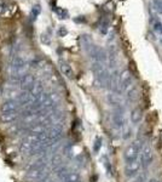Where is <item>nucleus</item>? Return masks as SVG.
Segmentation results:
<instances>
[{
  "label": "nucleus",
  "instance_id": "obj_1",
  "mask_svg": "<svg viewBox=\"0 0 162 182\" xmlns=\"http://www.w3.org/2000/svg\"><path fill=\"white\" fill-rule=\"evenodd\" d=\"M11 79L15 81H21V79L28 74V62L24 57L15 56L11 63Z\"/></svg>",
  "mask_w": 162,
  "mask_h": 182
},
{
  "label": "nucleus",
  "instance_id": "obj_2",
  "mask_svg": "<svg viewBox=\"0 0 162 182\" xmlns=\"http://www.w3.org/2000/svg\"><path fill=\"white\" fill-rule=\"evenodd\" d=\"M144 141L142 139H137L133 143H131L123 152V159L126 163H131L134 162L138 159L139 154H141V151L142 148L144 147Z\"/></svg>",
  "mask_w": 162,
  "mask_h": 182
},
{
  "label": "nucleus",
  "instance_id": "obj_3",
  "mask_svg": "<svg viewBox=\"0 0 162 182\" xmlns=\"http://www.w3.org/2000/svg\"><path fill=\"white\" fill-rule=\"evenodd\" d=\"M141 162H142V166L144 169H146L148 166H150L152 162H154V152L152 148L149 144H144V147L141 151Z\"/></svg>",
  "mask_w": 162,
  "mask_h": 182
},
{
  "label": "nucleus",
  "instance_id": "obj_4",
  "mask_svg": "<svg viewBox=\"0 0 162 182\" xmlns=\"http://www.w3.org/2000/svg\"><path fill=\"white\" fill-rule=\"evenodd\" d=\"M141 168H142L141 159H137V160L131 163H126V165H125V175L128 179H132V177H134V176H137L139 174Z\"/></svg>",
  "mask_w": 162,
  "mask_h": 182
},
{
  "label": "nucleus",
  "instance_id": "obj_5",
  "mask_svg": "<svg viewBox=\"0 0 162 182\" xmlns=\"http://www.w3.org/2000/svg\"><path fill=\"white\" fill-rule=\"evenodd\" d=\"M111 120L115 127L118 129H123L126 125L125 117H123V108L122 107H116L111 114Z\"/></svg>",
  "mask_w": 162,
  "mask_h": 182
},
{
  "label": "nucleus",
  "instance_id": "obj_6",
  "mask_svg": "<svg viewBox=\"0 0 162 182\" xmlns=\"http://www.w3.org/2000/svg\"><path fill=\"white\" fill-rule=\"evenodd\" d=\"M120 72L118 69H114L110 73V83H109V90H111L113 92L120 94L121 95V87H120Z\"/></svg>",
  "mask_w": 162,
  "mask_h": 182
},
{
  "label": "nucleus",
  "instance_id": "obj_7",
  "mask_svg": "<svg viewBox=\"0 0 162 182\" xmlns=\"http://www.w3.org/2000/svg\"><path fill=\"white\" fill-rule=\"evenodd\" d=\"M118 62H119V50L115 45H110L109 46V51H108V64L110 69H116L118 67Z\"/></svg>",
  "mask_w": 162,
  "mask_h": 182
},
{
  "label": "nucleus",
  "instance_id": "obj_8",
  "mask_svg": "<svg viewBox=\"0 0 162 182\" xmlns=\"http://www.w3.org/2000/svg\"><path fill=\"white\" fill-rule=\"evenodd\" d=\"M132 86V73L129 72V69H123L120 74V87H121V92L127 91L129 87Z\"/></svg>",
  "mask_w": 162,
  "mask_h": 182
},
{
  "label": "nucleus",
  "instance_id": "obj_9",
  "mask_svg": "<svg viewBox=\"0 0 162 182\" xmlns=\"http://www.w3.org/2000/svg\"><path fill=\"white\" fill-rule=\"evenodd\" d=\"M47 176L46 174V169H33L29 170L28 174L25 175V180L28 181H41L42 179H45Z\"/></svg>",
  "mask_w": 162,
  "mask_h": 182
},
{
  "label": "nucleus",
  "instance_id": "obj_10",
  "mask_svg": "<svg viewBox=\"0 0 162 182\" xmlns=\"http://www.w3.org/2000/svg\"><path fill=\"white\" fill-rule=\"evenodd\" d=\"M20 102L17 100H7L2 103L1 106V112L2 113H12V112H18L20 109Z\"/></svg>",
  "mask_w": 162,
  "mask_h": 182
},
{
  "label": "nucleus",
  "instance_id": "obj_11",
  "mask_svg": "<svg viewBox=\"0 0 162 182\" xmlns=\"http://www.w3.org/2000/svg\"><path fill=\"white\" fill-rule=\"evenodd\" d=\"M48 140L52 142H58L60 139L62 137V134H63V127H62L60 124H55V126H52L48 131Z\"/></svg>",
  "mask_w": 162,
  "mask_h": 182
},
{
  "label": "nucleus",
  "instance_id": "obj_12",
  "mask_svg": "<svg viewBox=\"0 0 162 182\" xmlns=\"http://www.w3.org/2000/svg\"><path fill=\"white\" fill-rule=\"evenodd\" d=\"M35 77L34 75H32V74H25L20 81V85L21 87L23 89V91H30L32 90V87L34 86V84H35Z\"/></svg>",
  "mask_w": 162,
  "mask_h": 182
},
{
  "label": "nucleus",
  "instance_id": "obj_13",
  "mask_svg": "<svg viewBox=\"0 0 162 182\" xmlns=\"http://www.w3.org/2000/svg\"><path fill=\"white\" fill-rule=\"evenodd\" d=\"M58 67H60V71L63 75H65L68 79H73L74 78V71L71 68V66L65 62L64 60H60L58 61Z\"/></svg>",
  "mask_w": 162,
  "mask_h": 182
},
{
  "label": "nucleus",
  "instance_id": "obj_14",
  "mask_svg": "<svg viewBox=\"0 0 162 182\" xmlns=\"http://www.w3.org/2000/svg\"><path fill=\"white\" fill-rule=\"evenodd\" d=\"M80 44H81V47L83 49V51L88 55V52L92 50V47L94 46V44H93V40H92V38H91V35H88V34H82L80 37Z\"/></svg>",
  "mask_w": 162,
  "mask_h": 182
},
{
  "label": "nucleus",
  "instance_id": "obj_15",
  "mask_svg": "<svg viewBox=\"0 0 162 182\" xmlns=\"http://www.w3.org/2000/svg\"><path fill=\"white\" fill-rule=\"evenodd\" d=\"M139 96H141V91H139V87H138L137 85H132V86L127 90L126 99H127L128 102H132V103H133V102L138 101Z\"/></svg>",
  "mask_w": 162,
  "mask_h": 182
},
{
  "label": "nucleus",
  "instance_id": "obj_16",
  "mask_svg": "<svg viewBox=\"0 0 162 182\" xmlns=\"http://www.w3.org/2000/svg\"><path fill=\"white\" fill-rule=\"evenodd\" d=\"M106 100L109 102V104H111L114 108L116 107H122V96L120 94H116V92H110L106 97Z\"/></svg>",
  "mask_w": 162,
  "mask_h": 182
},
{
  "label": "nucleus",
  "instance_id": "obj_17",
  "mask_svg": "<svg viewBox=\"0 0 162 182\" xmlns=\"http://www.w3.org/2000/svg\"><path fill=\"white\" fill-rule=\"evenodd\" d=\"M129 118H131V123L133 125H138L143 119V109L141 107H136L134 109H132Z\"/></svg>",
  "mask_w": 162,
  "mask_h": 182
},
{
  "label": "nucleus",
  "instance_id": "obj_18",
  "mask_svg": "<svg viewBox=\"0 0 162 182\" xmlns=\"http://www.w3.org/2000/svg\"><path fill=\"white\" fill-rule=\"evenodd\" d=\"M29 92H30L34 97L40 96L41 94H44V84H42L40 80H37L35 84H34V86L32 87V90H30Z\"/></svg>",
  "mask_w": 162,
  "mask_h": 182
},
{
  "label": "nucleus",
  "instance_id": "obj_19",
  "mask_svg": "<svg viewBox=\"0 0 162 182\" xmlns=\"http://www.w3.org/2000/svg\"><path fill=\"white\" fill-rule=\"evenodd\" d=\"M18 118V112H12V113H2L1 115V121L5 124H10L14 123Z\"/></svg>",
  "mask_w": 162,
  "mask_h": 182
},
{
  "label": "nucleus",
  "instance_id": "obj_20",
  "mask_svg": "<svg viewBox=\"0 0 162 182\" xmlns=\"http://www.w3.org/2000/svg\"><path fill=\"white\" fill-rule=\"evenodd\" d=\"M80 174H78V172H69L65 176V179L63 180V182H80Z\"/></svg>",
  "mask_w": 162,
  "mask_h": 182
},
{
  "label": "nucleus",
  "instance_id": "obj_21",
  "mask_svg": "<svg viewBox=\"0 0 162 182\" xmlns=\"http://www.w3.org/2000/svg\"><path fill=\"white\" fill-rule=\"evenodd\" d=\"M50 164H51V166H52L53 169H58L60 166H62V157L60 154L52 156V158H51V160H50Z\"/></svg>",
  "mask_w": 162,
  "mask_h": 182
},
{
  "label": "nucleus",
  "instance_id": "obj_22",
  "mask_svg": "<svg viewBox=\"0 0 162 182\" xmlns=\"http://www.w3.org/2000/svg\"><path fill=\"white\" fill-rule=\"evenodd\" d=\"M69 174V171H68V169L65 168V166H60L58 169H56V175H57V177L60 179V180H64L65 179V176Z\"/></svg>",
  "mask_w": 162,
  "mask_h": 182
},
{
  "label": "nucleus",
  "instance_id": "obj_23",
  "mask_svg": "<svg viewBox=\"0 0 162 182\" xmlns=\"http://www.w3.org/2000/svg\"><path fill=\"white\" fill-rule=\"evenodd\" d=\"M108 29H109V21L103 20L101 22V26H99V33L102 35H105L108 33Z\"/></svg>",
  "mask_w": 162,
  "mask_h": 182
},
{
  "label": "nucleus",
  "instance_id": "obj_24",
  "mask_svg": "<svg viewBox=\"0 0 162 182\" xmlns=\"http://www.w3.org/2000/svg\"><path fill=\"white\" fill-rule=\"evenodd\" d=\"M102 162H103V164H104V166H105V169H106L108 174H109V175H111V174H113V169H111V164H110L109 158H108L106 156H103V157H102Z\"/></svg>",
  "mask_w": 162,
  "mask_h": 182
},
{
  "label": "nucleus",
  "instance_id": "obj_25",
  "mask_svg": "<svg viewBox=\"0 0 162 182\" xmlns=\"http://www.w3.org/2000/svg\"><path fill=\"white\" fill-rule=\"evenodd\" d=\"M41 12V6L39 4H37V5H34L33 6V9H32V20L35 21L37 20V17L40 15Z\"/></svg>",
  "mask_w": 162,
  "mask_h": 182
},
{
  "label": "nucleus",
  "instance_id": "obj_26",
  "mask_svg": "<svg viewBox=\"0 0 162 182\" xmlns=\"http://www.w3.org/2000/svg\"><path fill=\"white\" fill-rule=\"evenodd\" d=\"M154 32L157 34V35H162V23L160 21H156L154 23Z\"/></svg>",
  "mask_w": 162,
  "mask_h": 182
},
{
  "label": "nucleus",
  "instance_id": "obj_27",
  "mask_svg": "<svg viewBox=\"0 0 162 182\" xmlns=\"http://www.w3.org/2000/svg\"><path fill=\"white\" fill-rule=\"evenodd\" d=\"M152 5L159 14H162V0H152Z\"/></svg>",
  "mask_w": 162,
  "mask_h": 182
},
{
  "label": "nucleus",
  "instance_id": "obj_28",
  "mask_svg": "<svg viewBox=\"0 0 162 182\" xmlns=\"http://www.w3.org/2000/svg\"><path fill=\"white\" fill-rule=\"evenodd\" d=\"M40 40H41V42L45 44V45H50V44H51V37H48V34L44 33V34L40 35Z\"/></svg>",
  "mask_w": 162,
  "mask_h": 182
},
{
  "label": "nucleus",
  "instance_id": "obj_29",
  "mask_svg": "<svg viewBox=\"0 0 162 182\" xmlns=\"http://www.w3.org/2000/svg\"><path fill=\"white\" fill-rule=\"evenodd\" d=\"M101 147H102V139L101 137H97L96 141H94V144H93V151L97 153V152H99Z\"/></svg>",
  "mask_w": 162,
  "mask_h": 182
},
{
  "label": "nucleus",
  "instance_id": "obj_30",
  "mask_svg": "<svg viewBox=\"0 0 162 182\" xmlns=\"http://www.w3.org/2000/svg\"><path fill=\"white\" fill-rule=\"evenodd\" d=\"M56 14L60 16V18H67L68 17V11L63 9H56Z\"/></svg>",
  "mask_w": 162,
  "mask_h": 182
},
{
  "label": "nucleus",
  "instance_id": "obj_31",
  "mask_svg": "<svg viewBox=\"0 0 162 182\" xmlns=\"http://www.w3.org/2000/svg\"><path fill=\"white\" fill-rule=\"evenodd\" d=\"M129 136H131V129L125 126V130H123V132H122V137H123L125 140H127V139H129Z\"/></svg>",
  "mask_w": 162,
  "mask_h": 182
},
{
  "label": "nucleus",
  "instance_id": "obj_32",
  "mask_svg": "<svg viewBox=\"0 0 162 182\" xmlns=\"http://www.w3.org/2000/svg\"><path fill=\"white\" fill-rule=\"evenodd\" d=\"M67 33H68V30L65 29V27H61L58 30V37H64V35H67Z\"/></svg>",
  "mask_w": 162,
  "mask_h": 182
},
{
  "label": "nucleus",
  "instance_id": "obj_33",
  "mask_svg": "<svg viewBox=\"0 0 162 182\" xmlns=\"http://www.w3.org/2000/svg\"><path fill=\"white\" fill-rule=\"evenodd\" d=\"M5 10H6V4H5V1H4V0H0V15H1V14H4V12H5Z\"/></svg>",
  "mask_w": 162,
  "mask_h": 182
},
{
  "label": "nucleus",
  "instance_id": "obj_34",
  "mask_svg": "<svg viewBox=\"0 0 162 182\" xmlns=\"http://www.w3.org/2000/svg\"><path fill=\"white\" fill-rule=\"evenodd\" d=\"M74 22H76V23H86V18L83 16H78V17L74 18Z\"/></svg>",
  "mask_w": 162,
  "mask_h": 182
},
{
  "label": "nucleus",
  "instance_id": "obj_35",
  "mask_svg": "<svg viewBox=\"0 0 162 182\" xmlns=\"http://www.w3.org/2000/svg\"><path fill=\"white\" fill-rule=\"evenodd\" d=\"M146 180V177H145V174H143V175H139V177L137 179V181L136 182H145Z\"/></svg>",
  "mask_w": 162,
  "mask_h": 182
},
{
  "label": "nucleus",
  "instance_id": "obj_36",
  "mask_svg": "<svg viewBox=\"0 0 162 182\" xmlns=\"http://www.w3.org/2000/svg\"><path fill=\"white\" fill-rule=\"evenodd\" d=\"M148 182H160V181H159V180H156V179H150Z\"/></svg>",
  "mask_w": 162,
  "mask_h": 182
}]
</instances>
